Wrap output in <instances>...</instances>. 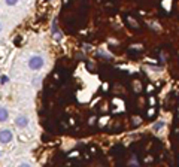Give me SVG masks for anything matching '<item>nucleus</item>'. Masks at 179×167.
Returning a JSON list of instances; mask_svg holds the SVG:
<instances>
[{
    "mask_svg": "<svg viewBox=\"0 0 179 167\" xmlns=\"http://www.w3.org/2000/svg\"><path fill=\"white\" fill-rule=\"evenodd\" d=\"M45 64H46V60H45V57L40 55V54H32V55L28 57V60H27V66H28L30 70H33V72H37V70L43 69Z\"/></svg>",
    "mask_w": 179,
    "mask_h": 167,
    "instance_id": "f257e3e1",
    "label": "nucleus"
},
{
    "mask_svg": "<svg viewBox=\"0 0 179 167\" xmlns=\"http://www.w3.org/2000/svg\"><path fill=\"white\" fill-rule=\"evenodd\" d=\"M14 140V133H12V130L11 128H0V143L2 145H9V143Z\"/></svg>",
    "mask_w": 179,
    "mask_h": 167,
    "instance_id": "f03ea898",
    "label": "nucleus"
},
{
    "mask_svg": "<svg viewBox=\"0 0 179 167\" xmlns=\"http://www.w3.org/2000/svg\"><path fill=\"white\" fill-rule=\"evenodd\" d=\"M14 124H15V127L24 130V128H27L28 124H30V118L27 117V115H24V113H18L17 117L14 118Z\"/></svg>",
    "mask_w": 179,
    "mask_h": 167,
    "instance_id": "7ed1b4c3",
    "label": "nucleus"
},
{
    "mask_svg": "<svg viewBox=\"0 0 179 167\" xmlns=\"http://www.w3.org/2000/svg\"><path fill=\"white\" fill-rule=\"evenodd\" d=\"M9 119V110L5 105H0V122H6Z\"/></svg>",
    "mask_w": 179,
    "mask_h": 167,
    "instance_id": "20e7f679",
    "label": "nucleus"
},
{
    "mask_svg": "<svg viewBox=\"0 0 179 167\" xmlns=\"http://www.w3.org/2000/svg\"><path fill=\"white\" fill-rule=\"evenodd\" d=\"M52 34H54V37H55L57 41L61 39V33H60V30L57 28V23H55V21L52 23Z\"/></svg>",
    "mask_w": 179,
    "mask_h": 167,
    "instance_id": "39448f33",
    "label": "nucleus"
},
{
    "mask_svg": "<svg viewBox=\"0 0 179 167\" xmlns=\"http://www.w3.org/2000/svg\"><path fill=\"white\" fill-rule=\"evenodd\" d=\"M99 55H100V57H104V58H108V60L112 58V55L109 54V52H106V51H102V49H99Z\"/></svg>",
    "mask_w": 179,
    "mask_h": 167,
    "instance_id": "423d86ee",
    "label": "nucleus"
},
{
    "mask_svg": "<svg viewBox=\"0 0 179 167\" xmlns=\"http://www.w3.org/2000/svg\"><path fill=\"white\" fill-rule=\"evenodd\" d=\"M3 2H5L6 6H15V5L19 3V0H3Z\"/></svg>",
    "mask_w": 179,
    "mask_h": 167,
    "instance_id": "0eeeda50",
    "label": "nucleus"
},
{
    "mask_svg": "<svg viewBox=\"0 0 179 167\" xmlns=\"http://www.w3.org/2000/svg\"><path fill=\"white\" fill-rule=\"evenodd\" d=\"M163 127H164V121H158V122H157V124H154V130H155V131H158V130H161Z\"/></svg>",
    "mask_w": 179,
    "mask_h": 167,
    "instance_id": "6e6552de",
    "label": "nucleus"
},
{
    "mask_svg": "<svg viewBox=\"0 0 179 167\" xmlns=\"http://www.w3.org/2000/svg\"><path fill=\"white\" fill-rule=\"evenodd\" d=\"M170 3H172V0H164L163 2V8L166 9V11H170Z\"/></svg>",
    "mask_w": 179,
    "mask_h": 167,
    "instance_id": "1a4fd4ad",
    "label": "nucleus"
},
{
    "mask_svg": "<svg viewBox=\"0 0 179 167\" xmlns=\"http://www.w3.org/2000/svg\"><path fill=\"white\" fill-rule=\"evenodd\" d=\"M18 167H33L30 163H27V161H21L19 164H18Z\"/></svg>",
    "mask_w": 179,
    "mask_h": 167,
    "instance_id": "9d476101",
    "label": "nucleus"
},
{
    "mask_svg": "<svg viewBox=\"0 0 179 167\" xmlns=\"http://www.w3.org/2000/svg\"><path fill=\"white\" fill-rule=\"evenodd\" d=\"M8 81H9L8 76H2V78H0V82H2V85H3V84H6Z\"/></svg>",
    "mask_w": 179,
    "mask_h": 167,
    "instance_id": "9b49d317",
    "label": "nucleus"
},
{
    "mask_svg": "<svg viewBox=\"0 0 179 167\" xmlns=\"http://www.w3.org/2000/svg\"><path fill=\"white\" fill-rule=\"evenodd\" d=\"M128 21L131 23V25H133V27H137V24L134 23V19H133V18H128Z\"/></svg>",
    "mask_w": 179,
    "mask_h": 167,
    "instance_id": "f8f14e48",
    "label": "nucleus"
},
{
    "mask_svg": "<svg viewBox=\"0 0 179 167\" xmlns=\"http://www.w3.org/2000/svg\"><path fill=\"white\" fill-rule=\"evenodd\" d=\"M131 48H133V49H142V45H133Z\"/></svg>",
    "mask_w": 179,
    "mask_h": 167,
    "instance_id": "ddd939ff",
    "label": "nucleus"
},
{
    "mask_svg": "<svg viewBox=\"0 0 179 167\" xmlns=\"http://www.w3.org/2000/svg\"><path fill=\"white\" fill-rule=\"evenodd\" d=\"M106 121H108V118H103V119H100V124L104 125V124H106Z\"/></svg>",
    "mask_w": 179,
    "mask_h": 167,
    "instance_id": "4468645a",
    "label": "nucleus"
},
{
    "mask_svg": "<svg viewBox=\"0 0 179 167\" xmlns=\"http://www.w3.org/2000/svg\"><path fill=\"white\" fill-rule=\"evenodd\" d=\"M2 32H3V24L0 23V33H2Z\"/></svg>",
    "mask_w": 179,
    "mask_h": 167,
    "instance_id": "2eb2a0df",
    "label": "nucleus"
},
{
    "mask_svg": "<svg viewBox=\"0 0 179 167\" xmlns=\"http://www.w3.org/2000/svg\"><path fill=\"white\" fill-rule=\"evenodd\" d=\"M49 2H52V0H49Z\"/></svg>",
    "mask_w": 179,
    "mask_h": 167,
    "instance_id": "dca6fc26",
    "label": "nucleus"
}]
</instances>
